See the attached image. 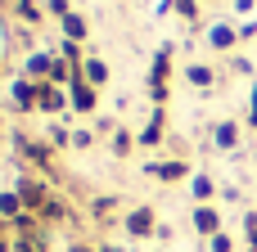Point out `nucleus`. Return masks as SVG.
Here are the masks:
<instances>
[{
  "label": "nucleus",
  "mask_w": 257,
  "mask_h": 252,
  "mask_svg": "<svg viewBox=\"0 0 257 252\" xmlns=\"http://www.w3.org/2000/svg\"><path fill=\"white\" fill-rule=\"evenodd\" d=\"M253 108H257V104H253Z\"/></svg>",
  "instance_id": "nucleus-1"
}]
</instances>
